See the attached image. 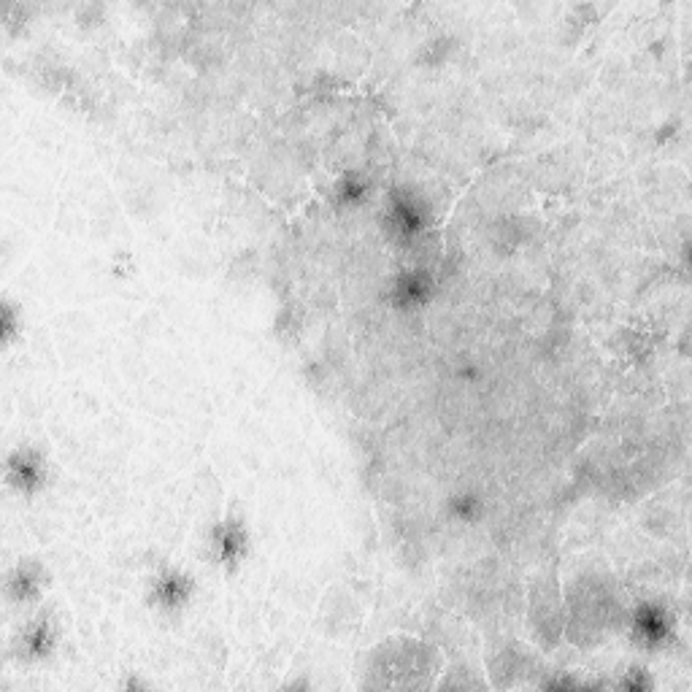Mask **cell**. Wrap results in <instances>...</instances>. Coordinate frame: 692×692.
Listing matches in <instances>:
<instances>
[{
  "instance_id": "30bf717a",
  "label": "cell",
  "mask_w": 692,
  "mask_h": 692,
  "mask_svg": "<svg viewBox=\"0 0 692 692\" xmlns=\"http://www.w3.org/2000/svg\"><path fill=\"white\" fill-rule=\"evenodd\" d=\"M479 498L476 495H457V498H452V514L460 519H465V522H474L476 517H479Z\"/></svg>"
},
{
  "instance_id": "5b68a950",
  "label": "cell",
  "mask_w": 692,
  "mask_h": 692,
  "mask_svg": "<svg viewBox=\"0 0 692 692\" xmlns=\"http://www.w3.org/2000/svg\"><path fill=\"white\" fill-rule=\"evenodd\" d=\"M211 549L222 565H236L246 552V530L238 519H228L214 528Z\"/></svg>"
},
{
  "instance_id": "9c48e42d",
  "label": "cell",
  "mask_w": 692,
  "mask_h": 692,
  "mask_svg": "<svg viewBox=\"0 0 692 692\" xmlns=\"http://www.w3.org/2000/svg\"><path fill=\"white\" fill-rule=\"evenodd\" d=\"M365 192H368V182H365L360 173H346L344 179L338 182L336 187V198L338 203H344V206H352V203H360L365 198Z\"/></svg>"
},
{
  "instance_id": "277c9868",
  "label": "cell",
  "mask_w": 692,
  "mask_h": 692,
  "mask_svg": "<svg viewBox=\"0 0 692 692\" xmlns=\"http://www.w3.org/2000/svg\"><path fill=\"white\" fill-rule=\"evenodd\" d=\"M46 479L44 460L38 452H28L19 449L9 460V482L17 487L19 492H36Z\"/></svg>"
},
{
  "instance_id": "8fae6325",
  "label": "cell",
  "mask_w": 692,
  "mask_h": 692,
  "mask_svg": "<svg viewBox=\"0 0 692 692\" xmlns=\"http://www.w3.org/2000/svg\"><path fill=\"white\" fill-rule=\"evenodd\" d=\"M622 687H625V690H647V687H652V679H647L641 671H630V674L625 676Z\"/></svg>"
},
{
  "instance_id": "ba28073f",
  "label": "cell",
  "mask_w": 692,
  "mask_h": 692,
  "mask_svg": "<svg viewBox=\"0 0 692 692\" xmlns=\"http://www.w3.org/2000/svg\"><path fill=\"white\" fill-rule=\"evenodd\" d=\"M9 590L17 601H30V598H36L38 590H41V571L30 563L19 565L17 571H14V576H11Z\"/></svg>"
},
{
  "instance_id": "6da1fadb",
  "label": "cell",
  "mask_w": 692,
  "mask_h": 692,
  "mask_svg": "<svg viewBox=\"0 0 692 692\" xmlns=\"http://www.w3.org/2000/svg\"><path fill=\"white\" fill-rule=\"evenodd\" d=\"M384 225L398 244H414L430 225L428 203L419 198L417 192L409 187L392 190L387 195V211H384Z\"/></svg>"
},
{
  "instance_id": "7a4b0ae2",
  "label": "cell",
  "mask_w": 692,
  "mask_h": 692,
  "mask_svg": "<svg viewBox=\"0 0 692 692\" xmlns=\"http://www.w3.org/2000/svg\"><path fill=\"white\" fill-rule=\"evenodd\" d=\"M630 630L641 647L657 649L663 647L668 638L674 636V620L671 614L657 606V603H641L633 614H630Z\"/></svg>"
},
{
  "instance_id": "3957f363",
  "label": "cell",
  "mask_w": 692,
  "mask_h": 692,
  "mask_svg": "<svg viewBox=\"0 0 692 692\" xmlns=\"http://www.w3.org/2000/svg\"><path fill=\"white\" fill-rule=\"evenodd\" d=\"M433 292V274L428 268H409L403 274L395 276L390 287V301L398 309H419L425 306Z\"/></svg>"
},
{
  "instance_id": "52a82bcc",
  "label": "cell",
  "mask_w": 692,
  "mask_h": 692,
  "mask_svg": "<svg viewBox=\"0 0 692 692\" xmlns=\"http://www.w3.org/2000/svg\"><path fill=\"white\" fill-rule=\"evenodd\" d=\"M55 641L57 633L55 628H52V622L41 617V620L30 622L28 628L22 630V636H19V652L28 657V660H44L46 655H52Z\"/></svg>"
},
{
  "instance_id": "8992f818",
  "label": "cell",
  "mask_w": 692,
  "mask_h": 692,
  "mask_svg": "<svg viewBox=\"0 0 692 692\" xmlns=\"http://www.w3.org/2000/svg\"><path fill=\"white\" fill-rule=\"evenodd\" d=\"M192 582L179 571H165L163 576H157L152 584V601L165 611L182 609L184 603L190 601Z\"/></svg>"
}]
</instances>
